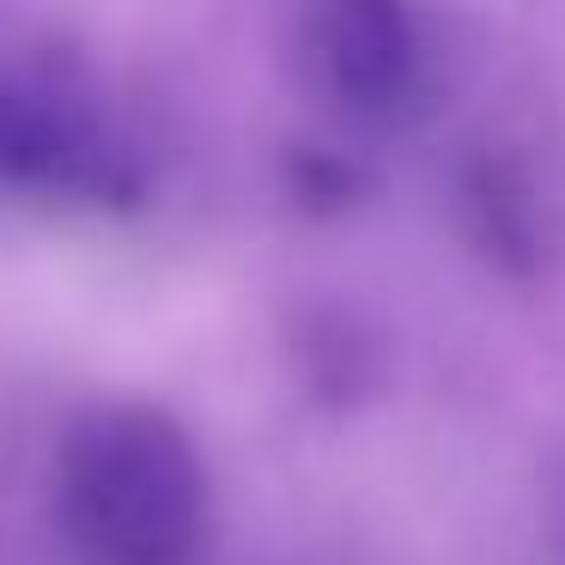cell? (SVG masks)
<instances>
[{
  "label": "cell",
  "instance_id": "7a4b0ae2",
  "mask_svg": "<svg viewBox=\"0 0 565 565\" xmlns=\"http://www.w3.org/2000/svg\"><path fill=\"white\" fill-rule=\"evenodd\" d=\"M0 171L38 189H110L116 152L62 74H25L0 92Z\"/></svg>",
  "mask_w": 565,
  "mask_h": 565
},
{
  "label": "cell",
  "instance_id": "3957f363",
  "mask_svg": "<svg viewBox=\"0 0 565 565\" xmlns=\"http://www.w3.org/2000/svg\"><path fill=\"white\" fill-rule=\"evenodd\" d=\"M317 62L359 110H395L419 74V31L407 0H322Z\"/></svg>",
  "mask_w": 565,
  "mask_h": 565
},
{
  "label": "cell",
  "instance_id": "6da1fadb",
  "mask_svg": "<svg viewBox=\"0 0 565 565\" xmlns=\"http://www.w3.org/2000/svg\"><path fill=\"white\" fill-rule=\"evenodd\" d=\"M62 523L92 565H195L207 468L164 407L104 402L62 444Z\"/></svg>",
  "mask_w": 565,
  "mask_h": 565
}]
</instances>
